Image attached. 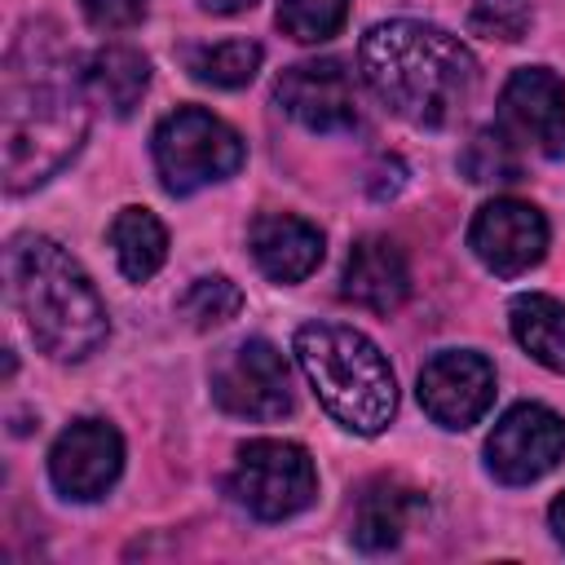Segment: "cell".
Returning a JSON list of instances; mask_svg holds the SVG:
<instances>
[{"mask_svg": "<svg viewBox=\"0 0 565 565\" xmlns=\"http://www.w3.org/2000/svg\"><path fill=\"white\" fill-rule=\"evenodd\" d=\"M88 79L53 22H26L0 75V146L9 194L44 185L88 137Z\"/></svg>", "mask_w": 565, "mask_h": 565, "instance_id": "6da1fadb", "label": "cell"}, {"mask_svg": "<svg viewBox=\"0 0 565 565\" xmlns=\"http://www.w3.org/2000/svg\"><path fill=\"white\" fill-rule=\"evenodd\" d=\"M362 75L371 93L415 128L455 124L477 93V57L468 44L433 22L393 18L362 35Z\"/></svg>", "mask_w": 565, "mask_h": 565, "instance_id": "7a4b0ae2", "label": "cell"}, {"mask_svg": "<svg viewBox=\"0 0 565 565\" xmlns=\"http://www.w3.org/2000/svg\"><path fill=\"white\" fill-rule=\"evenodd\" d=\"M9 296L35 340L53 362H84L110 335L106 305L84 274V265L49 234H18L4 247Z\"/></svg>", "mask_w": 565, "mask_h": 565, "instance_id": "3957f363", "label": "cell"}, {"mask_svg": "<svg viewBox=\"0 0 565 565\" xmlns=\"http://www.w3.org/2000/svg\"><path fill=\"white\" fill-rule=\"evenodd\" d=\"M296 362L322 411L362 437H375L397 415V380L371 335L340 322H305L291 340Z\"/></svg>", "mask_w": 565, "mask_h": 565, "instance_id": "277c9868", "label": "cell"}, {"mask_svg": "<svg viewBox=\"0 0 565 565\" xmlns=\"http://www.w3.org/2000/svg\"><path fill=\"white\" fill-rule=\"evenodd\" d=\"M150 154H154L159 185L168 194H194L203 185H216L234 177L247 159L243 137L203 106H181L163 115L150 137Z\"/></svg>", "mask_w": 565, "mask_h": 565, "instance_id": "5b68a950", "label": "cell"}, {"mask_svg": "<svg viewBox=\"0 0 565 565\" xmlns=\"http://www.w3.org/2000/svg\"><path fill=\"white\" fill-rule=\"evenodd\" d=\"M230 494L238 508H247L260 521H287L305 512L318 494V472L305 446L256 437L238 450L230 472Z\"/></svg>", "mask_w": 565, "mask_h": 565, "instance_id": "8992f818", "label": "cell"}, {"mask_svg": "<svg viewBox=\"0 0 565 565\" xmlns=\"http://www.w3.org/2000/svg\"><path fill=\"white\" fill-rule=\"evenodd\" d=\"M212 397L225 415L238 419H282L291 411V375L282 353L260 335L230 344L212 362Z\"/></svg>", "mask_w": 565, "mask_h": 565, "instance_id": "52a82bcc", "label": "cell"}, {"mask_svg": "<svg viewBox=\"0 0 565 565\" xmlns=\"http://www.w3.org/2000/svg\"><path fill=\"white\" fill-rule=\"evenodd\" d=\"M565 459V419L543 402H516L486 437V468L503 486H530Z\"/></svg>", "mask_w": 565, "mask_h": 565, "instance_id": "ba28073f", "label": "cell"}, {"mask_svg": "<svg viewBox=\"0 0 565 565\" xmlns=\"http://www.w3.org/2000/svg\"><path fill=\"white\" fill-rule=\"evenodd\" d=\"M499 132L516 150L565 159V84L547 66H521L499 93Z\"/></svg>", "mask_w": 565, "mask_h": 565, "instance_id": "9c48e42d", "label": "cell"}, {"mask_svg": "<svg viewBox=\"0 0 565 565\" xmlns=\"http://www.w3.org/2000/svg\"><path fill=\"white\" fill-rule=\"evenodd\" d=\"M468 247L490 274L516 278L547 256V216L525 199H490L468 225Z\"/></svg>", "mask_w": 565, "mask_h": 565, "instance_id": "30bf717a", "label": "cell"}, {"mask_svg": "<svg viewBox=\"0 0 565 565\" xmlns=\"http://www.w3.org/2000/svg\"><path fill=\"white\" fill-rule=\"evenodd\" d=\"M124 472V437L106 419H75L49 450V481L66 499H102Z\"/></svg>", "mask_w": 565, "mask_h": 565, "instance_id": "8fae6325", "label": "cell"}, {"mask_svg": "<svg viewBox=\"0 0 565 565\" xmlns=\"http://www.w3.org/2000/svg\"><path fill=\"white\" fill-rule=\"evenodd\" d=\"M274 102L309 132H344L358 124V93L344 62L335 57L287 66L274 84Z\"/></svg>", "mask_w": 565, "mask_h": 565, "instance_id": "7c38bea8", "label": "cell"}, {"mask_svg": "<svg viewBox=\"0 0 565 565\" xmlns=\"http://www.w3.org/2000/svg\"><path fill=\"white\" fill-rule=\"evenodd\" d=\"M494 402V366L472 349H446L419 371V406L441 428L477 424Z\"/></svg>", "mask_w": 565, "mask_h": 565, "instance_id": "4fadbf2b", "label": "cell"}, {"mask_svg": "<svg viewBox=\"0 0 565 565\" xmlns=\"http://www.w3.org/2000/svg\"><path fill=\"white\" fill-rule=\"evenodd\" d=\"M340 296L371 313H397L411 296V269L402 247L384 234H362L344 256Z\"/></svg>", "mask_w": 565, "mask_h": 565, "instance_id": "5bb4252c", "label": "cell"}, {"mask_svg": "<svg viewBox=\"0 0 565 565\" xmlns=\"http://www.w3.org/2000/svg\"><path fill=\"white\" fill-rule=\"evenodd\" d=\"M247 247H252V260L260 265V274L282 287L305 282L322 265V230L291 212L256 216L247 230Z\"/></svg>", "mask_w": 565, "mask_h": 565, "instance_id": "9a60e30c", "label": "cell"}, {"mask_svg": "<svg viewBox=\"0 0 565 565\" xmlns=\"http://www.w3.org/2000/svg\"><path fill=\"white\" fill-rule=\"evenodd\" d=\"M424 516V494L397 477H375L362 486L353 503V543L362 552H388L406 539V530Z\"/></svg>", "mask_w": 565, "mask_h": 565, "instance_id": "2e32d148", "label": "cell"}, {"mask_svg": "<svg viewBox=\"0 0 565 565\" xmlns=\"http://www.w3.org/2000/svg\"><path fill=\"white\" fill-rule=\"evenodd\" d=\"M84 79H88L93 102H102L110 115L128 119L150 88V62H146V53H137L128 44H106L88 57Z\"/></svg>", "mask_w": 565, "mask_h": 565, "instance_id": "e0dca14e", "label": "cell"}, {"mask_svg": "<svg viewBox=\"0 0 565 565\" xmlns=\"http://www.w3.org/2000/svg\"><path fill=\"white\" fill-rule=\"evenodd\" d=\"M106 238H110L119 274L128 282L154 278L163 269V260H168V230L150 207H119L110 230H106Z\"/></svg>", "mask_w": 565, "mask_h": 565, "instance_id": "ac0fdd59", "label": "cell"}, {"mask_svg": "<svg viewBox=\"0 0 565 565\" xmlns=\"http://www.w3.org/2000/svg\"><path fill=\"white\" fill-rule=\"evenodd\" d=\"M508 322H512L516 344L539 366L565 375V305L556 296H543V291L516 296L512 309H508Z\"/></svg>", "mask_w": 565, "mask_h": 565, "instance_id": "d6986e66", "label": "cell"}, {"mask_svg": "<svg viewBox=\"0 0 565 565\" xmlns=\"http://www.w3.org/2000/svg\"><path fill=\"white\" fill-rule=\"evenodd\" d=\"M260 62H265V49L256 40H221V44L190 49V75L199 84H212V88H243V84H252Z\"/></svg>", "mask_w": 565, "mask_h": 565, "instance_id": "ffe728a7", "label": "cell"}, {"mask_svg": "<svg viewBox=\"0 0 565 565\" xmlns=\"http://www.w3.org/2000/svg\"><path fill=\"white\" fill-rule=\"evenodd\" d=\"M243 309V291L238 282H230L225 274H207V278H194L181 300H177V313L194 327V331H212V327H225L234 322Z\"/></svg>", "mask_w": 565, "mask_h": 565, "instance_id": "44dd1931", "label": "cell"}, {"mask_svg": "<svg viewBox=\"0 0 565 565\" xmlns=\"http://www.w3.org/2000/svg\"><path fill=\"white\" fill-rule=\"evenodd\" d=\"M349 18V0H278V26L282 35L300 44L331 40Z\"/></svg>", "mask_w": 565, "mask_h": 565, "instance_id": "7402d4cb", "label": "cell"}, {"mask_svg": "<svg viewBox=\"0 0 565 565\" xmlns=\"http://www.w3.org/2000/svg\"><path fill=\"white\" fill-rule=\"evenodd\" d=\"M459 168L468 172V181L477 185H503V181H516L521 177V159H516V146L499 132V128H486L468 141Z\"/></svg>", "mask_w": 565, "mask_h": 565, "instance_id": "603a6c76", "label": "cell"}, {"mask_svg": "<svg viewBox=\"0 0 565 565\" xmlns=\"http://www.w3.org/2000/svg\"><path fill=\"white\" fill-rule=\"evenodd\" d=\"M530 22H534V0H477L468 13L472 35L503 40V44H516L530 31Z\"/></svg>", "mask_w": 565, "mask_h": 565, "instance_id": "cb8c5ba5", "label": "cell"}, {"mask_svg": "<svg viewBox=\"0 0 565 565\" xmlns=\"http://www.w3.org/2000/svg\"><path fill=\"white\" fill-rule=\"evenodd\" d=\"M79 9L97 31H128L146 18L150 0H79Z\"/></svg>", "mask_w": 565, "mask_h": 565, "instance_id": "d4e9b609", "label": "cell"}, {"mask_svg": "<svg viewBox=\"0 0 565 565\" xmlns=\"http://www.w3.org/2000/svg\"><path fill=\"white\" fill-rule=\"evenodd\" d=\"M547 525H552V534H556V543L565 547V490L552 499V508H547Z\"/></svg>", "mask_w": 565, "mask_h": 565, "instance_id": "484cf974", "label": "cell"}, {"mask_svg": "<svg viewBox=\"0 0 565 565\" xmlns=\"http://www.w3.org/2000/svg\"><path fill=\"white\" fill-rule=\"evenodd\" d=\"M207 13H243V9H252L256 0H199Z\"/></svg>", "mask_w": 565, "mask_h": 565, "instance_id": "4316f807", "label": "cell"}]
</instances>
